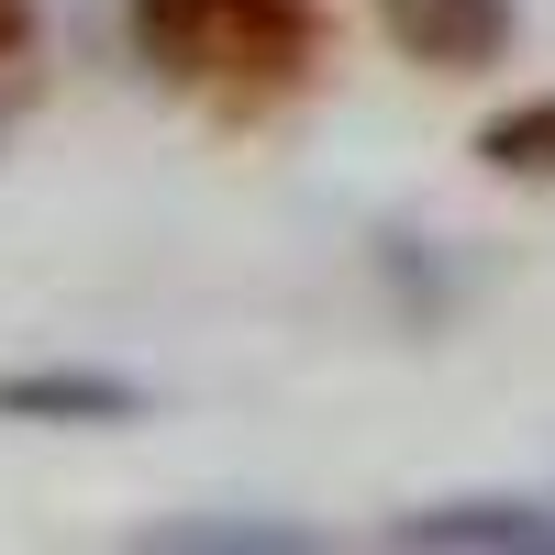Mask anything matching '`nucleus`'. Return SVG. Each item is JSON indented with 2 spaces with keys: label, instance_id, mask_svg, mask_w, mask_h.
<instances>
[{
  "label": "nucleus",
  "instance_id": "f03ea898",
  "mask_svg": "<svg viewBox=\"0 0 555 555\" xmlns=\"http://www.w3.org/2000/svg\"><path fill=\"white\" fill-rule=\"evenodd\" d=\"M378 34L434 78H489L522 44V0H378Z\"/></svg>",
  "mask_w": 555,
  "mask_h": 555
},
{
  "label": "nucleus",
  "instance_id": "423d86ee",
  "mask_svg": "<svg viewBox=\"0 0 555 555\" xmlns=\"http://www.w3.org/2000/svg\"><path fill=\"white\" fill-rule=\"evenodd\" d=\"M23 89H34V0H0V133H12Z\"/></svg>",
  "mask_w": 555,
  "mask_h": 555
},
{
  "label": "nucleus",
  "instance_id": "7ed1b4c3",
  "mask_svg": "<svg viewBox=\"0 0 555 555\" xmlns=\"http://www.w3.org/2000/svg\"><path fill=\"white\" fill-rule=\"evenodd\" d=\"M145 389L112 366H12L0 378V423H133Z\"/></svg>",
  "mask_w": 555,
  "mask_h": 555
},
{
  "label": "nucleus",
  "instance_id": "39448f33",
  "mask_svg": "<svg viewBox=\"0 0 555 555\" xmlns=\"http://www.w3.org/2000/svg\"><path fill=\"white\" fill-rule=\"evenodd\" d=\"M133 544H167V555H190V544H211V555H300L311 533L300 522H145Z\"/></svg>",
  "mask_w": 555,
  "mask_h": 555
},
{
  "label": "nucleus",
  "instance_id": "20e7f679",
  "mask_svg": "<svg viewBox=\"0 0 555 555\" xmlns=\"http://www.w3.org/2000/svg\"><path fill=\"white\" fill-rule=\"evenodd\" d=\"M478 167H489V178H555V89L478 122Z\"/></svg>",
  "mask_w": 555,
  "mask_h": 555
},
{
  "label": "nucleus",
  "instance_id": "f257e3e1",
  "mask_svg": "<svg viewBox=\"0 0 555 555\" xmlns=\"http://www.w3.org/2000/svg\"><path fill=\"white\" fill-rule=\"evenodd\" d=\"M133 56L222 122H278L334 67V0H133Z\"/></svg>",
  "mask_w": 555,
  "mask_h": 555
}]
</instances>
